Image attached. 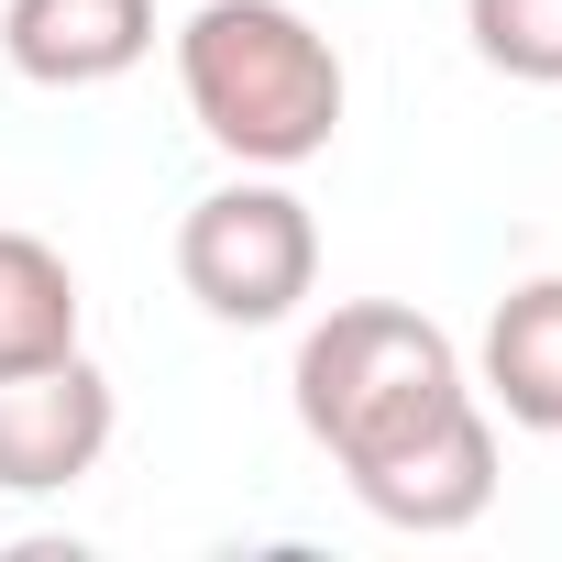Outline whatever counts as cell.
<instances>
[{
	"label": "cell",
	"instance_id": "obj_6",
	"mask_svg": "<svg viewBox=\"0 0 562 562\" xmlns=\"http://www.w3.org/2000/svg\"><path fill=\"white\" fill-rule=\"evenodd\" d=\"M474 397H485L507 430L562 441V276H518V288L485 310V342H474Z\"/></svg>",
	"mask_w": 562,
	"mask_h": 562
},
{
	"label": "cell",
	"instance_id": "obj_1",
	"mask_svg": "<svg viewBox=\"0 0 562 562\" xmlns=\"http://www.w3.org/2000/svg\"><path fill=\"white\" fill-rule=\"evenodd\" d=\"M299 430L342 463V485L386 529H474L496 507V408L474 397L441 321L397 299H342L299 342Z\"/></svg>",
	"mask_w": 562,
	"mask_h": 562
},
{
	"label": "cell",
	"instance_id": "obj_8",
	"mask_svg": "<svg viewBox=\"0 0 562 562\" xmlns=\"http://www.w3.org/2000/svg\"><path fill=\"white\" fill-rule=\"evenodd\" d=\"M463 34L496 78L562 89V0H463Z\"/></svg>",
	"mask_w": 562,
	"mask_h": 562
},
{
	"label": "cell",
	"instance_id": "obj_5",
	"mask_svg": "<svg viewBox=\"0 0 562 562\" xmlns=\"http://www.w3.org/2000/svg\"><path fill=\"white\" fill-rule=\"evenodd\" d=\"M0 56L34 89H111L155 56V0H0Z\"/></svg>",
	"mask_w": 562,
	"mask_h": 562
},
{
	"label": "cell",
	"instance_id": "obj_3",
	"mask_svg": "<svg viewBox=\"0 0 562 562\" xmlns=\"http://www.w3.org/2000/svg\"><path fill=\"white\" fill-rule=\"evenodd\" d=\"M177 288L210 321H232V331L299 321L310 288H321V221H310V199L288 177H265V166H243L232 188L188 199V221H177Z\"/></svg>",
	"mask_w": 562,
	"mask_h": 562
},
{
	"label": "cell",
	"instance_id": "obj_7",
	"mask_svg": "<svg viewBox=\"0 0 562 562\" xmlns=\"http://www.w3.org/2000/svg\"><path fill=\"white\" fill-rule=\"evenodd\" d=\"M78 321H89L78 265H67L45 232H12V221H0V375L78 353Z\"/></svg>",
	"mask_w": 562,
	"mask_h": 562
},
{
	"label": "cell",
	"instance_id": "obj_2",
	"mask_svg": "<svg viewBox=\"0 0 562 562\" xmlns=\"http://www.w3.org/2000/svg\"><path fill=\"white\" fill-rule=\"evenodd\" d=\"M177 89H188V122L232 166H265V177L331 155L342 100H353L342 45L299 0H199L177 23Z\"/></svg>",
	"mask_w": 562,
	"mask_h": 562
},
{
	"label": "cell",
	"instance_id": "obj_4",
	"mask_svg": "<svg viewBox=\"0 0 562 562\" xmlns=\"http://www.w3.org/2000/svg\"><path fill=\"white\" fill-rule=\"evenodd\" d=\"M111 430H122V397L89 353L0 375V496H67L78 474H100Z\"/></svg>",
	"mask_w": 562,
	"mask_h": 562
}]
</instances>
